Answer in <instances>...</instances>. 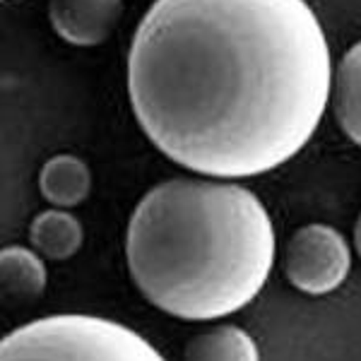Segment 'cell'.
<instances>
[{
    "label": "cell",
    "mask_w": 361,
    "mask_h": 361,
    "mask_svg": "<svg viewBox=\"0 0 361 361\" xmlns=\"http://www.w3.org/2000/svg\"><path fill=\"white\" fill-rule=\"evenodd\" d=\"M330 90V46L306 0H154L128 54L142 133L214 178L258 176L299 154Z\"/></svg>",
    "instance_id": "cell-1"
},
{
    "label": "cell",
    "mask_w": 361,
    "mask_h": 361,
    "mask_svg": "<svg viewBox=\"0 0 361 361\" xmlns=\"http://www.w3.org/2000/svg\"><path fill=\"white\" fill-rule=\"evenodd\" d=\"M126 258L149 304L183 320H214L260 294L275 263V231L243 185L171 178L133 209Z\"/></svg>",
    "instance_id": "cell-2"
},
{
    "label": "cell",
    "mask_w": 361,
    "mask_h": 361,
    "mask_svg": "<svg viewBox=\"0 0 361 361\" xmlns=\"http://www.w3.org/2000/svg\"><path fill=\"white\" fill-rule=\"evenodd\" d=\"M0 361H166L157 349L114 320L61 313L32 320L0 342Z\"/></svg>",
    "instance_id": "cell-3"
},
{
    "label": "cell",
    "mask_w": 361,
    "mask_h": 361,
    "mask_svg": "<svg viewBox=\"0 0 361 361\" xmlns=\"http://www.w3.org/2000/svg\"><path fill=\"white\" fill-rule=\"evenodd\" d=\"M352 267V250L345 236L328 224H306L287 241L284 272L299 292L330 294L340 287Z\"/></svg>",
    "instance_id": "cell-4"
},
{
    "label": "cell",
    "mask_w": 361,
    "mask_h": 361,
    "mask_svg": "<svg viewBox=\"0 0 361 361\" xmlns=\"http://www.w3.org/2000/svg\"><path fill=\"white\" fill-rule=\"evenodd\" d=\"M123 0H49L51 27L73 46H99L118 27Z\"/></svg>",
    "instance_id": "cell-5"
},
{
    "label": "cell",
    "mask_w": 361,
    "mask_h": 361,
    "mask_svg": "<svg viewBox=\"0 0 361 361\" xmlns=\"http://www.w3.org/2000/svg\"><path fill=\"white\" fill-rule=\"evenodd\" d=\"M0 287L5 306L37 301L46 289L44 260L25 246H5L0 250Z\"/></svg>",
    "instance_id": "cell-6"
},
{
    "label": "cell",
    "mask_w": 361,
    "mask_h": 361,
    "mask_svg": "<svg viewBox=\"0 0 361 361\" xmlns=\"http://www.w3.org/2000/svg\"><path fill=\"white\" fill-rule=\"evenodd\" d=\"M39 188L44 200L54 207L68 209L87 200L92 188L90 166L75 154H56L42 166L39 173Z\"/></svg>",
    "instance_id": "cell-7"
},
{
    "label": "cell",
    "mask_w": 361,
    "mask_h": 361,
    "mask_svg": "<svg viewBox=\"0 0 361 361\" xmlns=\"http://www.w3.org/2000/svg\"><path fill=\"white\" fill-rule=\"evenodd\" d=\"M82 224L66 209H46L29 226V241L34 250L49 260H68L82 246Z\"/></svg>",
    "instance_id": "cell-8"
},
{
    "label": "cell",
    "mask_w": 361,
    "mask_h": 361,
    "mask_svg": "<svg viewBox=\"0 0 361 361\" xmlns=\"http://www.w3.org/2000/svg\"><path fill=\"white\" fill-rule=\"evenodd\" d=\"M333 109L342 133L361 147V42L354 44L337 66Z\"/></svg>",
    "instance_id": "cell-9"
},
{
    "label": "cell",
    "mask_w": 361,
    "mask_h": 361,
    "mask_svg": "<svg viewBox=\"0 0 361 361\" xmlns=\"http://www.w3.org/2000/svg\"><path fill=\"white\" fill-rule=\"evenodd\" d=\"M183 361H260V352L246 330L222 325L195 335L185 347Z\"/></svg>",
    "instance_id": "cell-10"
},
{
    "label": "cell",
    "mask_w": 361,
    "mask_h": 361,
    "mask_svg": "<svg viewBox=\"0 0 361 361\" xmlns=\"http://www.w3.org/2000/svg\"><path fill=\"white\" fill-rule=\"evenodd\" d=\"M354 246H357V253L361 255V214H359L357 224H354Z\"/></svg>",
    "instance_id": "cell-11"
}]
</instances>
